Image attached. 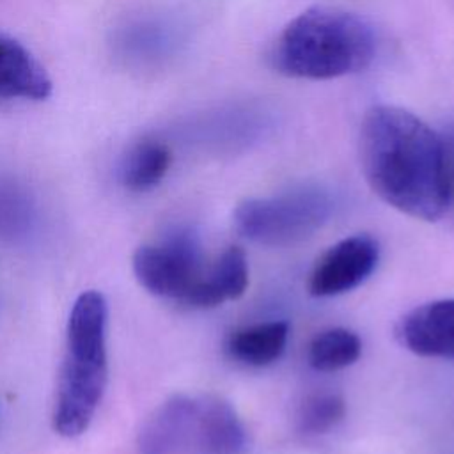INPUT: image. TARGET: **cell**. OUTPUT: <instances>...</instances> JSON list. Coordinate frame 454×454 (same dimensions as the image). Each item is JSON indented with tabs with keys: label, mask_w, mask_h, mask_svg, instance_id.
Returning a JSON list of instances; mask_svg holds the SVG:
<instances>
[{
	"label": "cell",
	"mask_w": 454,
	"mask_h": 454,
	"mask_svg": "<svg viewBox=\"0 0 454 454\" xmlns=\"http://www.w3.org/2000/svg\"><path fill=\"white\" fill-rule=\"evenodd\" d=\"M247 431L236 410L213 394H177L144 422L138 454H243Z\"/></svg>",
	"instance_id": "cell-4"
},
{
	"label": "cell",
	"mask_w": 454,
	"mask_h": 454,
	"mask_svg": "<svg viewBox=\"0 0 454 454\" xmlns=\"http://www.w3.org/2000/svg\"><path fill=\"white\" fill-rule=\"evenodd\" d=\"M378 259L380 247L374 238L348 236L319 255L309 275V293L316 298L344 294L369 278Z\"/></svg>",
	"instance_id": "cell-7"
},
{
	"label": "cell",
	"mask_w": 454,
	"mask_h": 454,
	"mask_svg": "<svg viewBox=\"0 0 454 454\" xmlns=\"http://www.w3.org/2000/svg\"><path fill=\"white\" fill-rule=\"evenodd\" d=\"M108 305L101 293L83 291L73 303L66 326V351L59 372L53 429L66 438L87 431L108 380Z\"/></svg>",
	"instance_id": "cell-3"
},
{
	"label": "cell",
	"mask_w": 454,
	"mask_h": 454,
	"mask_svg": "<svg viewBox=\"0 0 454 454\" xmlns=\"http://www.w3.org/2000/svg\"><path fill=\"white\" fill-rule=\"evenodd\" d=\"M248 287V262L239 247H227L209 266L186 305L192 309H213L238 300Z\"/></svg>",
	"instance_id": "cell-10"
},
{
	"label": "cell",
	"mask_w": 454,
	"mask_h": 454,
	"mask_svg": "<svg viewBox=\"0 0 454 454\" xmlns=\"http://www.w3.org/2000/svg\"><path fill=\"white\" fill-rule=\"evenodd\" d=\"M51 94L43 64L18 39L0 34V99L41 101Z\"/></svg>",
	"instance_id": "cell-9"
},
{
	"label": "cell",
	"mask_w": 454,
	"mask_h": 454,
	"mask_svg": "<svg viewBox=\"0 0 454 454\" xmlns=\"http://www.w3.org/2000/svg\"><path fill=\"white\" fill-rule=\"evenodd\" d=\"M332 211V195L323 186L300 184L241 200L232 213V227L252 243L286 247L312 236L328 222Z\"/></svg>",
	"instance_id": "cell-5"
},
{
	"label": "cell",
	"mask_w": 454,
	"mask_h": 454,
	"mask_svg": "<svg viewBox=\"0 0 454 454\" xmlns=\"http://www.w3.org/2000/svg\"><path fill=\"white\" fill-rule=\"evenodd\" d=\"M287 339L289 325L286 321H266L232 332L225 340V351L239 364L264 367L282 356Z\"/></svg>",
	"instance_id": "cell-11"
},
{
	"label": "cell",
	"mask_w": 454,
	"mask_h": 454,
	"mask_svg": "<svg viewBox=\"0 0 454 454\" xmlns=\"http://www.w3.org/2000/svg\"><path fill=\"white\" fill-rule=\"evenodd\" d=\"M443 145H445V158H447V176H449V188L450 197L454 195V126H450L445 133H442Z\"/></svg>",
	"instance_id": "cell-16"
},
{
	"label": "cell",
	"mask_w": 454,
	"mask_h": 454,
	"mask_svg": "<svg viewBox=\"0 0 454 454\" xmlns=\"http://www.w3.org/2000/svg\"><path fill=\"white\" fill-rule=\"evenodd\" d=\"M207 271L199 238L190 229H174L133 254L138 284L154 296L186 305Z\"/></svg>",
	"instance_id": "cell-6"
},
{
	"label": "cell",
	"mask_w": 454,
	"mask_h": 454,
	"mask_svg": "<svg viewBox=\"0 0 454 454\" xmlns=\"http://www.w3.org/2000/svg\"><path fill=\"white\" fill-rule=\"evenodd\" d=\"M372 27L360 16L314 5L294 16L270 53L275 71L289 78L332 80L364 71L374 59Z\"/></svg>",
	"instance_id": "cell-2"
},
{
	"label": "cell",
	"mask_w": 454,
	"mask_h": 454,
	"mask_svg": "<svg viewBox=\"0 0 454 454\" xmlns=\"http://www.w3.org/2000/svg\"><path fill=\"white\" fill-rule=\"evenodd\" d=\"M344 417L346 403L339 394H312L298 408L296 429L303 436H321L335 429Z\"/></svg>",
	"instance_id": "cell-14"
},
{
	"label": "cell",
	"mask_w": 454,
	"mask_h": 454,
	"mask_svg": "<svg viewBox=\"0 0 454 454\" xmlns=\"http://www.w3.org/2000/svg\"><path fill=\"white\" fill-rule=\"evenodd\" d=\"M360 337L348 328L335 326L314 335L307 349V360L319 372H333L353 365L360 358Z\"/></svg>",
	"instance_id": "cell-13"
},
{
	"label": "cell",
	"mask_w": 454,
	"mask_h": 454,
	"mask_svg": "<svg viewBox=\"0 0 454 454\" xmlns=\"http://www.w3.org/2000/svg\"><path fill=\"white\" fill-rule=\"evenodd\" d=\"M35 222L30 197L20 186L0 181V241H20L27 238Z\"/></svg>",
	"instance_id": "cell-15"
},
{
	"label": "cell",
	"mask_w": 454,
	"mask_h": 454,
	"mask_svg": "<svg viewBox=\"0 0 454 454\" xmlns=\"http://www.w3.org/2000/svg\"><path fill=\"white\" fill-rule=\"evenodd\" d=\"M395 339L413 355L454 362V298L408 310L395 325Z\"/></svg>",
	"instance_id": "cell-8"
},
{
	"label": "cell",
	"mask_w": 454,
	"mask_h": 454,
	"mask_svg": "<svg viewBox=\"0 0 454 454\" xmlns=\"http://www.w3.org/2000/svg\"><path fill=\"white\" fill-rule=\"evenodd\" d=\"M172 163L170 147L156 138L137 142L121 168V181L131 192H149L167 176Z\"/></svg>",
	"instance_id": "cell-12"
},
{
	"label": "cell",
	"mask_w": 454,
	"mask_h": 454,
	"mask_svg": "<svg viewBox=\"0 0 454 454\" xmlns=\"http://www.w3.org/2000/svg\"><path fill=\"white\" fill-rule=\"evenodd\" d=\"M360 167L369 188L390 207L424 222L443 216L450 202L442 133L413 112L371 106L360 124Z\"/></svg>",
	"instance_id": "cell-1"
}]
</instances>
